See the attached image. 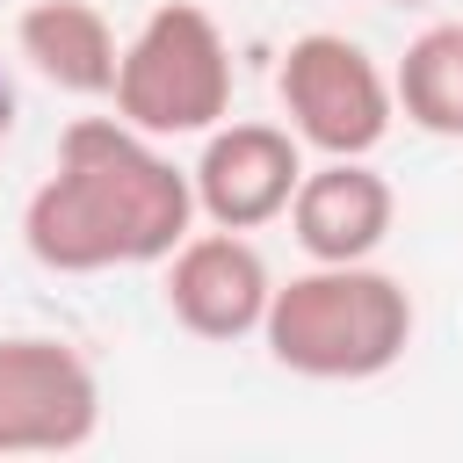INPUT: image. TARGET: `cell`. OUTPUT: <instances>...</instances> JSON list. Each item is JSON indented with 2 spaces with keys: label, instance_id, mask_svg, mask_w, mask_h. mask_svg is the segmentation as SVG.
<instances>
[{
  "label": "cell",
  "instance_id": "5b68a950",
  "mask_svg": "<svg viewBox=\"0 0 463 463\" xmlns=\"http://www.w3.org/2000/svg\"><path fill=\"white\" fill-rule=\"evenodd\" d=\"M101 427V383L72 340L7 333L0 340V456H65Z\"/></svg>",
  "mask_w": 463,
  "mask_h": 463
},
{
  "label": "cell",
  "instance_id": "30bf717a",
  "mask_svg": "<svg viewBox=\"0 0 463 463\" xmlns=\"http://www.w3.org/2000/svg\"><path fill=\"white\" fill-rule=\"evenodd\" d=\"M391 87H398V116L412 130L463 137V22H427L405 43Z\"/></svg>",
  "mask_w": 463,
  "mask_h": 463
},
{
  "label": "cell",
  "instance_id": "8992f818",
  "mask_svg": "<svg viewBox=\"0 0 463 463\" xmlns=\"http://www.w3.org/2000/svg\"><path fill=\"white\" fill-rule=\"evenodd\" d=\"M188 181H195V217H210L224 232H260L268 217L289 210V195L304 181L297 130H282V123H217L203 137Z\"/></svg>",
  "mask_w": 463,
  "mask_h": 463
},
{
  "label": "cell",
  "instance_id": "8fae6325",
  "mask_svg": "<svg viewBox=\"0 0 463 463\" xmlns=\"http://www.w3.org/2000/svg\"><path fill=\"white\" fill-rule=\"evenodd\" d=\"M7 130H14V80H7V65H0V145H7Z\"/></svg>",
  "mask_w": 463,
  "mask_h": 463
},
{
  "label": "cell",
  "instance_id": "3957f363",
  "mask_svg": "<svg viewBox=\"0 0 463 463\" xmlns=\"http://www.w3.org/2000/svg\"><path fill=\"white\" fill-rule=\"evenodd\" d=\"M116 116L145 137H210L232 116V43L210 7L166 0L137 22L116 65Z\"/></svg>",
  "mask_w": 463,
  "mask_h": 463
},
{
  "label": "cell",
  "instance_id": "ba28073f",
  "mask_svg": "<svg viewBox=\"0 0 463 463\" xmlns=\"http://www.w3.org/2000/svg\"><path fill=\"white\" fill-rule=\"evenodd\" d=\"M398 195L369 159H326L304 166L297 195H289V232L311 260H369L391 239Z\"/></svg>",
  "mask_w": 463,
  "mask_h": 463
},
{
  "label": "cell",
  "instance_id": "9c48e42d",
  "mask_svg": "<svg viewBox=\"0 0 463 463\" xmlns=\"http://www.w3.org/2000/svg\"><path fill=\"white\" fill-rule=\"evenodd\" d=\"M14 51L65 94H109L123 43L94 0H29L14 14Z\"/></svg>",
  "mask_w": 463,
  "mask_h": 463
},
{
  "label": "cell",
  "instance_id": "6da1fadb",
  "mask_svg": "<svg viewBox=\"0 0 463 463\" xmlns=\"http://www.w3.org/2000/svg\"><path fill=\"white\" fill-rule=\"evenodd\" d=\"M195 232V181L123 116H80L22 203V246L51 275L152 268Z\"/></svg>",
  "mask_w": 463,
  "mask_h": 463
},
{
  "label": "cell",
  "instance_id": "7c38bea8",
  "mask_svg": "<svg viewBox=\"0 0 463 463\" xmlns=\"http://www.w3.org/2000/svg\"><path fill=\"white\" fill-rule=\"evenodd\" d=\"M398 7H427V0H398Z\"/></svg>",
  "mask_w": 463,
  "mask_h": 463
},
{
  "label": "cell",
  "instance_id": "52a82bcc",
  "mask_svg": "<svg viewBox=\"0 0 463 463\" xmlns=\"http://www.w3.org/2000/svg\"><path fill=\"white\" fill-rule=\"evenodd\" d=\"M166 311L195 333V340H246L260 333L268 318V297H275V275L260 260V246L246 232H188L174 253H166Z\"/></svg>",
  "mask_w": 463,
  "mask_h": 463
},
{
  "label": "cell",
  "instance_id": "277c9868",
  "mask_svg": "<svg viewBox=\"0 0 463 463\" xmlns=\"http://www.w3.org/2000/svg\"><path fill=\"white\" fill-rule=\"evenodd\" d=\"M275 94H282L297 145H311L326 159H369L398 123L391 72L340 29H304L275 65Z\"/></svg>",
  "mask_w": 463,
  "mask_h": 463
},
{
  "label": "cell",
  "instance_id": "7a4b0ae2",
  "mask_svg": "<svg viewBox=\"0 0 463 463\" xmlns=\"http://www.w3.org/2000/svg\"><path fill=\"white\" fill-rule=\"evenodd\" d=\"M260 340L275 369L311 383H369L412 347V289L369 260H311L275 282Z\"/></svg>",
  "mask_w": 463,
  "mask_h": 463
}]
</instances>
